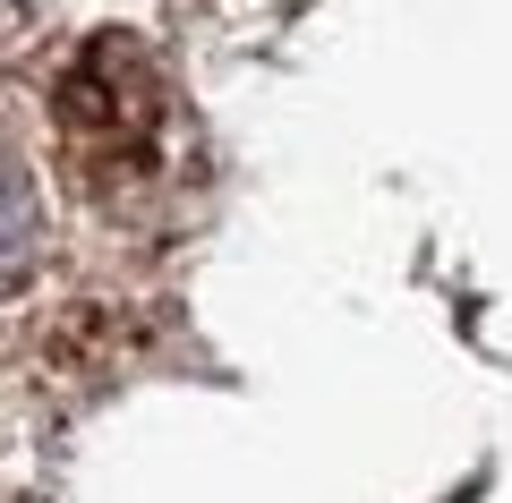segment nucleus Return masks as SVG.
I'll return each mask as SVG.
<instances>
[{
    "label": "nucleus",
    "mask_w": 512,
    "mask_h": 503,
    "mask_svg": "<svg viewBox=\"0 0 512 503\" xmlns=\"http://www.w3.org/2000/svg\"><path fill=\"white\" fill-rule=\"evenodd\" d=\"M154 128H163V77L137 43H94L86 60L60 86V137L77 145L86 180H111L120 162L154 154Z\"/></svg>",
    "instance_id": "nucleus-1"
},
{
    "label": "nucleus",
    "mask_w": 512,
    "mask_h": 503,
    "mask_svg": "<svg viewBox=\"0 0 512 503\" xmlns=\"http://www.w3.org/2000/svg\"><path fill=\"white\" fill-rule=\"evenodd\" d=\"M35 239H43V222H35V188L18 180V162L0 154V290L35 265Z\"/></svg>",
    "instance_id": "nucleus-2"
}]
</instances>
